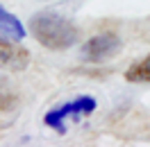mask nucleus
<instances>
[{"label":"nucleus","instance_id":"f257e3e1","mask_svg":"<svg viewBox=\"0 0 150 147\" xmlns=\"http://www.w3.org/2000/svg\"><path fill=\"white\" fill-rule=\"evenodd\" d=\"M30 32L48 50H68L77 43V27L57 11H39L30 18Z\"/></svg>","mask_w":150,"mask_h":147},{"label":"nucleus","instance_id":"f03ea898","mask_svg":"<svg viewBox=\"0 0 150 147\" xmlns=\"http://www.w3.org/2000/svg\"><path fill=\"white\" fill-rule=\"evenodd\" d=\"M96 106H98V102L93 97H89V95H82V97H75V100H68L64 104H59L55 109H50L43 116V125L50 129H57L59 134H64V122L66 118H77V116H89V113H93Z\"/></svg>","mask_w":150,"mask_h":147},{"label":"nucleus","instance_id":"7ed1b4c3","mask_svg":"<svg viewBox=\"0 0 150 147\" xmlns=\"http://www.w3.org/2000/svg\"><path fill=\"white\" fill-rule=\"evenodd\" d=\"M121 48H123V41H121L118 34L103 32V34L91 36L84 46L80 48V57H82V61H86V64H100L105 59L118 55Z\"/></svg>","mask_w":150,"mask_h":147},{"label":"nucleus","instance_id":"20e7f679","mask_svg":"<svg viewBox=\"0 0 150 147\" xmlns=\"http://www.w3.org/2000/svg\"><path fill=\"white\" fill-rule=\"evenodd\" d=\"M30 66V52L25 48L14 46L11 41L0 36V68L2 70H14L21 73Z\"/></svg>","mask_w":150,"mask_h":147},{"label":"nucleus","instance_id":"39448f33","mask_svg":"<svg viewBox=\"0 0 150 147\" xmlns=\"http://www.w3.org/2000/svg\"><path fill=\"white\" fill-rule=\"evenodd\" d=\"M0 32L7 34L11 38H23L25 36V25L21 23L11 11H7L2 5H0Z\"/></svg>","mask_w":150,"mask_h":147},{"label":"nucleus","instance_id":"423d86ee","mask_svg":"<svg viewBox=\"0 0 150 147\" xmlns=\"http://www.w3.org/2000/svg\"><path fill=\"white\" fill-rule=\"evenodd\" d=\"M125 79L132 84H150V55L130 66V70L125 73Z\"/></svg>","mask_w":150,"mask_h":147},{"label":"nucleus","instance_id":"0eeeda50","mask_svg":"<svg viewBox=\"0 0 150 147\" xmlns=\"http://www.w3.org/2000/svg\"><path fill=\"white\" fill-rule=\"evenodd\" d=\"M14 106H16V93H11L7 84H0V109L9 111Z\"/></svg>","mask_w":150,"mask_h":147}]
</instances>
